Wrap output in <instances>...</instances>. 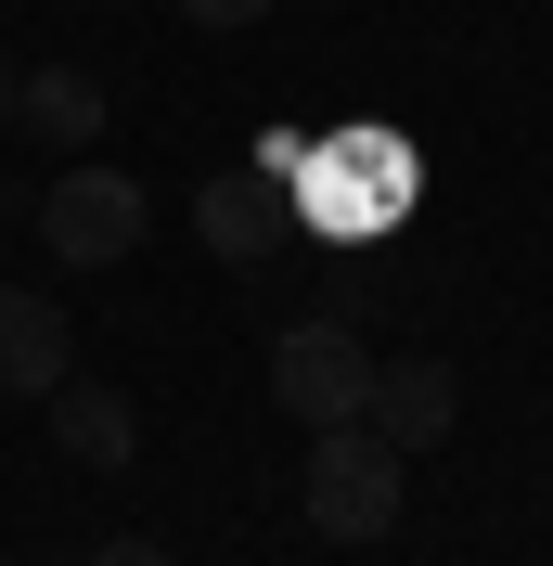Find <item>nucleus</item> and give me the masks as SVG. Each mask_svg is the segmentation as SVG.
<instances>
[{"instance_id":"nucleus-1","label":"nucleus","mask_w":553,"mask_h":566,"mask_svg":"<svg viewBox=\"0 0 553 566\" xmlns=\"http://www.w3.org/2000/svg\"><path fill=\"white\" fill-rule=\"evenodd\" d=\"M296 502H310V528L322 541H386L399 528V502H413V451H386L374 424H322L310 438V476H296Z\"/></svg>"},{"instance_id":"nucleus-2","label":"nucleus","mask_w":553,"mask_h":566,"mask_svg":"<svg viewBox=\"0 0 553 566\" xmlns=\"http://www.w3.org/2000/svg\"><path fill=\"white\" fill-rule=\"evenodd\" d=\"M39 245L65 258V271H116V258L142 245V180H129V168H91V155H77V168L39 193Z\"/></svg>"},{"instance_id":"nucleus-3","label":"nucleus","mask_w":553,"mask_h":566,"mask_svg":"<svg viewBox=\"0 0 553 566\" xmlns=\"http://www.w3.org/2000/svg\"><path fill=\"white\" fill-rule=\"evenodd\" d=\"M271 399H283V424H361V399H374V348L347 335V322H296L271 348Z\"/></svg>"},{"instance_id":"nucleus-4","label":"nucleus","mask_w":553,"mask_h":566,"mask_svg":"<svg viewBox=\"0 0 553 566\" xmlns=\"http://www.w3.org/2000/svg\"><path fill=\"white\" fill-rule=\"evenodd\" d=\"M450 412H463V374H450L438 348L374 360V399H361V424H374L386 451H438V438H450Z\"/></svg>"},{"instance_id":"nucleus-5","label":"nucleus","mask_w":553,"mask_h":566,"mask_svg":"<svg viewBox=\"0 0 553 566\" xmlns=\"http://www.w3.org/2000/svg\"><path fill=\"white\" fill-rule=\"evenodd\" d=\"M77 374V322L39 283H0V399H52Z\"/></svg>"},{"instance_id":"nucleus-6","label":"nucleus","mask_w":553,"mask_h":566,"mask_svg":"<svg viewBox=\"0 0 553 566\" xmlns=\"http://www.w3.org/2000/svg\"><path fill=\"white\" fill-rule=\"evenodd\" d=\"M283 180H296V155H271L258 180H207V193H194V232H207V258L258 271V258L283 245Z\"/></svg>"},{"instance_id":"nucleus-7","label":"nucleus","mask_w":553,"mask_h":566,"mask_svg":"<svg viewBox=\"0 0 553 566\" xmlns=\"http://www.w3.org/2000/svg\"><path fill=\"white\" fill-rule=\"evenodd\" d=\"M13 129H39L52 155H91V142H104V77H91V65H27Z\"/></svg>"},{"instance_id":"nucleus-8","label":"nucleus","mask_w":553,"mask_h":566,"mask_svg":"<svg viewBox=\"0 0 553 566\" xmlns=\"http://www.w3.org/2000/svg\"><path fill=\"white\" fill-rule=\"evenodd\" d=\"M52 438H65V463H91V476H116V463H142V412L116 387H52Z\"/></svg>"},{"instance_id":"nucleus-9","label":"nucleus","mask_w":553,"mask_h":566,"mask_svg":"<svg viewBox=\"0 0 553 566\" xmlns=\"http://www.w3.org/2000/svg\"><path fill=\"white\" fill-rule=\"evenodd\" d=\"M258 13H271V0H180V27H207V39H244Z\"/></svg>"},{"instance_id":"nucleus-10","label":"nucleus","mask_w":553,"mask_h":566,"mask_svg":"<svg viewBox=\"0 0 553 566\" xmlns=\"http://www.w3.org/2000/svg\"><path fill=\"white\" fill-rule=\"evenodd\" d=\"M77 566H180V554H168V541H142V528H129V541H91Z\"/></svg>"},{"instance_id":"nucleus-11","label":"nucleus","mask_w":553,"mask_h":566,"mask_svg":"<svg viewBox=\"0 0 553 566\" xmlns=\"http://www.w3.org/2000/svg\"><path fill=\"white\" fill-rule=\"evenodd\" d=\"M13 91H27V65H13V52H0V129H13Z\"/></svg>"},{"instance_id":"nucleus-12","label":"nucleus","mask_w":553,"mask_h":566,"mask_svg":"<svg viewBox=\"0 0 553 566\" xmlns=\"http://www.w3.org/2000/svg\"><path fill=\"white\" fill-rule=\"evenodd\" d=\"M65 566H77V554H65Z\"/></svg>"}]
</instances>
